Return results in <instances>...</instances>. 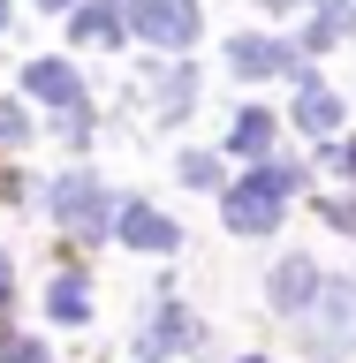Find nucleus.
Segmentation results:
<instances>
[{
    "mask_svg": "<svg viewBox=\"0 0 356 363\" xmlns=\"http://www.w3.org/2000/svg\"><path fill=\"white\" fill-rule=\"evenodd\" d=\"M296 167H258V174H243L235 182V189H227V227H235V235H273V227H281V204H288V189H296Z\"/></svg>",
    "mask_w": 356,
    "mask_h": 363,
    "instance_id": "1",
    "label": "nucleus"
},
{
    "mask_svg": "<svg viewBox=\"0 0 356 363\" xmlns=\"http://www.w3.org/2000/svg\"><path fill=\"white\" fill-rule=\"evenodd\" d=\"M122 23L144 30L152 45H190L198 38V0H122Z\"/></svg>",
    "mask_w": 356,
    "mask_h": 363,
    "instance_id": "2",
    "label": "nucleus"
},
{
    "mask_svg": "<svg viewBox=\"0 0 356 363\" xmlns=\"http://www.w3.org/2000/svg\"><path fill=\"white\" fill-rule=\"evenodd\" d=\"M53 220H61L68 235H84V242H91V235H107V220H114V212H107V189H99L91 174H61V182H53Z\"/></svg>",
    "mask_w": 356,
    "mask_h": 363,
    "instance_id": "3",
    "label": "nucleus"
},
{
    "mask_svg": "<svg viewBox=\"0 0 356 363\" xmlns=\"http://www.w3.org/2000/svg\"><path fill=\"white\" fill-rule=\"evenodd\" d=\"M311 356H349L356 340V288H326V303H311Z\"/></svg>",
    "mask_w": 356,
    "mask_h": 363,
    "instance_id": "4",
    "label": "nucleus"
},
{
    "mask_svg": "<svg viewBox=\"0 0 356 363\" xmlns=\"http://www.w3.org/2000/svg\"><path fill=\"white\" fill-rule=\"evenodd\" d=\"M23 91L45 99V106H61V113H84V84H76L68 61H31V68H23Z\"/></svg>",
    "mask_w": 356,
    "mask_h": 363,
    "instance_id": "5",
    "label": "nucleus"
},
{
    "mask_svg": "<svg viewBox=\"0 0 356 363\" xmlns=\"http://www.w3.org/2000/svg\"><path fill=\"white\" fill-rule=\"evenodd\" d=\"M114 227H122V242H129V250H175L182 242V227L167 220V212H152V204H122Z\"/></svg>",
    "mask_w": 356,
    "mask_h": 363,
    "instance_id": "6",
    "label": "nucleus"
},
{
    "mask_svg": "<svg viewBox=\"0 0 356 363\" xmlns=\"http://www.w3.org/2000/svg\"><path fill=\"white\" fill-rule=\"evenodd\" d=\"M227 61H235V76H281V68H296V45H281V38H235Z\"/></svg>",
    "mask_w": 356,
    "mask_h": 363,
    "instance_id": "7",
    "label": "nucleus"
},
{
    "mask_svg": "<svg viewBox=\"0 0 356 363\" xmlns=\"http://www.w3.org/2000/svg\"><path fill=\"white\" fill-rule=\"evenodd\" d=\"M182 340H190V318H182V303H159V318L144 325V340H136V356L159 363L167 348H182Z\"/></svg>",
    "mask_w": 356,
    "mask_h": 363,
    "instance_id": "8",
    "label": "nucleus"
},
{
    "mask_svg": "<svg viewBox=\"0 0 356 363\" xmlns=\"http://www.w3.org/2000/svg\"><path fill=\"white\" fill-rule=\"evenodd\" d=\"M311 295H318V272H311V257H288V265L273 272V303H281V311H303Z\"/></svg>",
    "mask_w": 356,
    "mask_h": 363,
    "instance_id": "9",
    "label": "nucleus"
},
{
    "mask_svg": "<svg viewBox=\"0 0 356 363\" xmlns=\"http://www.w3.org/2000/svg\"><path fill=\"white\" fill-rule=\"evenodd\" d=\"M45 311L61 318V325H84V318H91V288H84V272H61V280L45 288Z\"/></svg>",
    "mask_w": 356,
    "mask_h": 363,
    "instance_id": "10",
    "label": "nucleus"
},
{
    "mask_svg": "<svg viewBox=\"0 0 356 363\" xmlns=\"http://www.w3.org/2000/svg\"><path fill=\"white\" fill-rule=\"evenodd\" d=\"M296 121H303V129H311V136H326V129H334V121H341L334 91H326V84H311V76H303V91H296Z\"/></svg>",
    "mask_w": 356,
    "mask_h": 363,
    "instance_id": "11",
    "label": "nucleus"
},
{
    "mask_svg": "<svg viewBox=\"0 0 356 363\" xmlns=\"http://www.w3.org/2000/svg\"><path fill=\"white\" fill-rule=\"evenodd\" d=\"M68 30H76V45H114V38H122V8H114V0L76 8V23H68Z\"/></svg>",
    "mask_w": 356,
    "mask_h": 363,
    "instance_id": "12",
    "label": "nucleus"
},
{
    "mask_svg": "<svg viewBox=\"0 0 356 363\" xmlns=\"http://www.w3.org/2000/svg\"><path fill=\"white\" fill-rule=\"evenodd\" d=\"M266 144H273V113H266V106H243V113H235V129H227V152L258 159Z\"/></svg>",
    "mask_w": 356,
    "mask_h": 363,
    "instance_id": "13",
    "label": "nucleus"
},
{
    "mask_svg": "<svg viewBox=\"0 0 356 363\" xmlns=\"http://www.w3.org/2000/svg\"><path fill=\"white\" fill-rule=\"evenodd\" d=\"M349 23H356V16H349V0H334V8L311 23V38H303V45H311V53H326L334 38H349Z\"/></svg>",
    "mask_w": 356,
    "mask_h": 363,
    "instance_id": "14",
    "label": "nucleus"
},
{
    "mask_svg": "<svg viewBox=\"0 0 356 363\" xmlns=\"http://www.w3.org/2000/svg\"><path fill=\"white\" fill-rule=\"evenodd\" d=\"M212 174H220V159H212V152H190V159H182V182H190V189H212Z\"/></svg>",
    "mask_w": 356,
    "mask_h": 363,
    "instance_id": "15",
    "label": "nucleus"
},
{
    "mask_svg": "<svg viewBox=\"0 0 356 363\" xmlns=\"http://www.w3.org/2000/svg\"><path fill=\"white\" fill-rule=\"evenodd\" d=\"M23 136H31V121H23V106H8V99H0V144H23Z\"/></svg>",
    "mask_w": 356,
    "mask_h": 363,
    "instance_id": "16",
    "label": "nucleus"
},
{
    "mask_svg": "<svg viewBox=\"0 0 356 363\" xmlns=\"http://www.w3.org/2000/svg\"><path fill=\"white\" fill-rule=\"evenodd\" d=\"M0 363H53V356H45L38 340H8V348H0Z\"/></svg>",
    "mask_w": 356,
    "mask_h": 363,
    "instance_id": "17",
    "label": "nucleus"
},
{
    "mask_svg": "<svg viewBox=\"0 0 356 363\" xmlns=\"http://www.w3.org/2000/svg\"><path fill=\"white\" fill-rule=\"evenodd\" d=\"M0 303H8V257H0Z\"/></svg>",
    "mask_w": 356,
    "mask_h": 363,
    "instance_id": "18",
    "label": "nucleus"
},
{
    "mask_svg": "<svg viewBox=\"0 0 356 363\" xmlns=\"http://www.w3.org/2000/svg\"><path fill=\"white\" fill-rule=\"evenodd\" d=\"M258 8H303V0H258Z\"/></svg>",
    "mask_w": 356,
    "mask_h": 363,
    "instance_id": "19",
    "label": "nucleus"
},
{
    "mask_svg": "<svg viewBox=\"0 0 356 363\" xmlns=\"http://www.w3.org/2000/svg\"><path fill=\"white\" fill-rule=\"evenodd\" d=\"M0 30H8V0H0Z\"/></svg>",
    "mask_w": 356,
    "mask_h": 363,
    "instance_id": "20",
    "label": "nucleus"
},
{
    "mask_svg": "<svg viewBox=\"0 0 356 363\" xmlns=\"http://www.w3.org/2000/svg\"><path fill=\"white\" fill-rule=\"evenodd\" d=\"M38 8H68V0H38Z\"/></svg>",
    "mask_w": 356,
    "mask_h": 363,
    "instance_id": "21",
    "label": "nucleus"
},
{
    "mask_svg": "<svg viewBox=\"0 0 356 363\" xmlns=\"http://www.w3.org/2000/svg\"><path fill=\"white\" fill-rule=\"evenodd\" d=\"M349 167H356V144H349Z\"/></svg>",
    "mask_w": 356,
    "mask_h": 363,
    "instance_id": "22",
    "label": "nucleus"
},
{
    "mask_svg": "<svg viewBox=\"0 0 356 363\" xmlns=\"http://www.w3.org/2000/svg\"><path fill=\"white\" fill-rule=\"evenodd\" d=\"M243 363H266V356H243Z\"/></svg>",
    "mask_w": 356,
    "mask_h": 363,
    "instance_id": "23",
    "label": "nucleus"
}]
</instances>
